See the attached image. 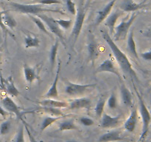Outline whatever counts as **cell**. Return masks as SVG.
<instances>
[{"label": "cell", "instance_id": "42", "mask_svg": "<svg viewBox=\"0 0 151 142\" xmlns=\"http://www.w3.org/2000/svg\"><path fill=\"white\" fill-rule=\"evenodd\" d=\"M8 115V112L4 109V108L2 106L0 105V115L3 117V118H6V116Z\"/></svg>", "mask_w": 151, "mask_h": 142}, {"label": "cell", "instance_id": "1", "mask_svg": "<svg viewBox=\"0 0 151 142\" xmlns=\"http://www.w3.org/2000/svg\"><path fill=\"white\" fill-rule=\"evenodd\" d=\"M101 33L103 39L106 41L108 45L111 48L115 59L117 61L118 64L119 65L121 70L123 71L124 73L130 75L132 78H134L136 80H138L137 73H136L135 70L133 69L132 64H131L128 58L127 57L126 54L124 52H122L120 50V48L116 45V43L111 37V35L109 32H107L106 30H102Z\"/></svg>", "mask_w": 151, "mask_h": 142}, {"label": "cell", "instance_id": "27", "mask_svg": "<svg viewBox=\"0 0 151 142\" xmlns=\"http://www.w3.org/2000/svg\"><path fill=\"white\" fill-rule=\"evenodd\" d=\"M28 16H29V17L30 18L31 20H32V22L36 25V26L38 27V28L41 31V32L44 33L50 36H52L51 33L47 30V28H46L45 23H44V22H43L40 18L37 17L36 16H34V15H28Z\"/></svg>", "mask_w": 151, "mask_h": 142}, {"label": "cell", "instance_id": "15", "mask_svg": "<svg viewBox=\"0 0 151 142\" xmlns=\"http://www.w3.org/2000/svg\"><path fill=\"white\" fill-rule=\"evenodd\" d=\"M91 106V99L86 97L78 98L72 100L69 104V108L70 109H90Z\"/></svg>", "mask_w": 151, "mask_h": 142}, {"label": "cell", "instance_id": "31", "mask_svg": "<svg viewBox=\"0 0 151 142\" xmlns=\"http://www.w3.org/2000/svg\"><path fill=\"white\" fill-rule=\"evenodd\" d=\"M107 104L110 109H114L117 107L118 106V100L116 94L114 93H112L111 94L110 97L107 100Z\"/></svg>", "mask_w": 151, "mask_h": 142}, {"label": "cell", "instance_id": "3", "mask_svg": "<svg viewBox=\"0 0 151 142\" xmlns=\"http://www.w3.org/2000/svg\"><path fill=\"white\" fill-rule=\"evenodd\" d=\"M89 6V0H81L80 1L76 13V19H75V23L73 24V28H72V33H71V38L73 41V45L76 43L80 33H81Z\"/></svg>", "mask_w": 151, "mask_h": 142}, {"label": "cell", "instance_id": "45", "mask_svg": "<svg viewBox=\"0 0 151 142\" xmlns=\"http://www.w3.org/2000/svg\"><path fill=\"white\" fill-rule=\"evenodd\" d=\"M150 142H151V141H150Z\"/></svg>", "mask_w": 151, "mask_h": 142}, {"label": "cell", "instance_id": "39", "mask_svg": "<svg viewBox=\"0 0 151 142\" xmlns=\"http://www.w3.org/2000/svg\"><path fill=\"white\" fill-rule=\"evenodd\" d=\"M44 109L47 112H48L49 113L51 114L52 115H55V116H58L59 115L61 114V111L59 109V108H52V107H44Z\"/></svg>", "mask_w": 151, "mask_h": 142}, {"label": "cell", "instance_id": "17", "mask_svg": "<svg viewBox=\"0 0 151 142\" xmlns=\"http://www.w3.org/2000/svg\"><path fill=\"white\" fill-rule=\"evenodd\" d=\"M116 1V0H111L103 8H102L101 10H99V11L97 12V17H96L95 21L96 25H99L100 24H101L103 21L106 20V18L108 17V16H109L111 13V12L112 8H113L114 6Z\"/></svg>", "mask_w": 151, "mask_h": 142}, {"label": "cell", "instance_id": "23", "mask_svg": "<svg viewBox=\"0 0 151 142\" xmlns=\"http://www.w3.org/2000/svg\"><path fill=\"white\" fill-rule=\"evenodd\" d=\"M127 48H128V50L129 51V53L134 58H136L137 59H139V55L137 53V45H136L135 40H134V30H131L130 31L129 34H128V41H127Z\"/></svg>", "mask_w": 151, "mask_h": 142}, {"label": "cell", "instance_id": "26", "mask_svg": "<svg viewBox=\"0 0 151 142\" xmlns=\"http://www.w3.org/2000/svg\"><path fill=\"white\" fill-rule=\"evenodd\" d=\"M59 130L60 131H68V130H78V127L75 124L74 119H68L59 123Z\"/></svg>", "mask_w": 151, "mask_h": 142}, {"label": "cell", "instance_id": "25", "mask_svg": "<svg viewBox=\"0 0 151 142\" xmlns=\"http://www.w3.org/2000/svg\"><path fill=\"white\" fill-rule=\"evenodd\" d=\"M40 44H41V41L35 36H33V35L28 34L24 38V45L25 48L27 49L32 48V47L37 48V47H39Z\"/></svg>", "mask_w": 151, "mask_h": 142}, {"label": "cell", "instance_id": "12", "mask_svg": "<svg viewBox=\"0 0 151 142\" xmlns=\"http://www.w3.org/2000/svg\"><path fill=\"white\" fill-rule=\"evenodd\" d=\"M124 14V12L120 9H116L114 12L111 13L108 16V17L106 19L105 21V25L108 27L109 30V34L110 35H113L114 33V28L116 27V22H117L118 19L120 16H122Z\"/></svg>", "mask_w": 151, "mask_h": 142}, {"label": "cell", "instance_id": "40", "mask_svg": "<svg viewBox=\"0 0 151 142\" xmlns=\"http://www.w3.org/2000/svg\"><path fill=\"white\" fill-rule=\"evenodd\" d=\"M24 127H25V130H27V135L28 136H29V142H38L37 141L36 139L35 138V137H34L33 135H32V134L31 133V132L29 131V130L28 129L27 127V124L26 122L24 123Z\"/></svg>", "mask_w": 151, "mask_h": 142}, {"label": "cell", "instance_id": "38", "mask_svg": "<svg viewBox=\"0 0 151 142\" xmlns=\"http://www.w3.org/2000/svg\"><path fill=\"white\" fill-rule=\"evenodd\" d=\"M16 142H25L24 139V129L23 126H21L19 127V130L18 131L17 135H16Z\"/></svg>", "mask_w": 151, "mask_h": 142}, {"label": "cell", "instance_id": "22", "mask_svg": "<svg viewBox=\"0 0 151 142\" xmlns=\"http://www.w3.org/2000/svg\"><path fill=\"white\" fill-rule=\"evenodd\" d=\"M120 93L122 101L125 106H131L133 104V96L129 89L125 84H122L120 87Z\"/></svg>", "mask_w": 151, "mask_h": 142}, {"label": "cell", "instance_id": "44", "mask_svg": "<svg viewBox=\"0 0 151 142\" xmlns=\"http://www.w3.org/2000/svg\"><path fill=\"white\" fill-rule=\"evenodd\" d=\"M0 142H1V141H0Z\"/></svg>", "mask_w": 151, "mask_h": 142}, {"label": "cell", "instance_id": "8", "mask_svg": "<svg viewBox=\"0 0 151 142\" xmlns=\"http://www.w3.org/2000/svg\"><path fill=\"white\" fill-rule=\"evenodd\" d=\"M1 106L4 108L5 110H7L8 112L15 114L19 119L24 124L25 121L23 119V113L21 112V109L16 103L14 101L8 96H6L4 99H1Z\"/></svg>", "mask_w": 151, "mask_h": 142}, {"label": "cell", "instance_id": "9", "mask_svg": "<svg viewBox=\"0 0 151 142\" xmlns=\"http://www.w3.org/2000/svg\"><path fill=\"white\" fill-rule=\"evenodd\" d=\"M146 1L147 0H144L142 2L137 3L134 0H122V2L119 4V9L126 13L137 11L148 5L145 3Z\"/></svg>", "mask_w": 151, "mask_h": 142}, {"label": "cell", "instance_id": "43", "mask_svg": "<svg viewBox=\"0 0 151 142\" xmlns=\"http://www.w3.org/2000/svg\"><path fill=\"white\" fill-rule=\"evenodd\" d=\"M66 142H80V141H75V140H69V141H66Z\"/></svg>", "mask_w": 151, "mask_h": 142}, {"label": "cell", "instance_id": "10", "mask_svg": "<svg viewBox=\"0 0 151 142\" xmlns=\"http://www.w3.org/2000/svg\"><path fill=\"white\" fill-rule=\"evenodd\" d=\"M1 87L12 97H17L20 95V92L15 85L12 76H9L7 79H4L1 75Z\"/></svg>", "mask_w": 151, "mask_h": 142}, {"label": "cell", "instance_id": "14", "mask_svg": "<svg viewBox=\"0 0 151 142\" xmlns=\"http://www.w3.org/2000/svg\"><path fill=\"white\" fill-rule=\"evenodd\" d=\"M122 115H118L116 116H112L109 114L103 112V115L101 117V123L100 126L103 128H111L117 126L119 124L120 118Z\"/></svg>", "mask_w": 151, "mask_h": 142}, {"label": "cell", "instance_id": "35", "mask_svg": "<svg viewBox=\"0 0 151 142\" xmlns=\"http://www.w3.org/2000/svg\"><path fill=\"white\" fill-rule=\"evenodd\" d=\"M32 4H39L42 5L45 4H62L60 0H33Z\"/></svg>", "mask_w": 151, "mask_h": 142}, {"label": "cell", "instance_id": "33", "mask_svg": "<svg viewBox=\"0 0 151 142\" xmlns=\"http://www.w3.org/2000/svg\"><path fill=\"white\" fill-rule=\"evenodd\" d=\"M11 129V123L10 121H5L0 124V135H4L10 132Z\"/></svg>", "mask_w": 151, "mask_h": 142}, {"label": "cell", "instance_id": "2", "mask_svg": "<svg viewBox=\"0 0 151 142\" xmlns=\"http://www.w3.org/2000/svg\"><path fill=\"white\" fill-rule=\"evenodd\" d=\"M10 9L7 10L8 11H14L19 13L27 15H36L40 13H44V12H52V13H59L60 14H65L60 9L55 8H47L43 7L42 4H21L17 2H10L9 3Z\"/></svg>", "mask_w": 151, "mask_h": 142}, {"label": "cell", "instance_id": "5", "mask_svg": "<svg viewBox=\"0 0 151 142\" xmlns=\"http://www.w3.org/2000/svg\"><path fill=\"white\" fill-rule=\"evenodd\" d=\"M137 17V14L135 12H133L131 16L128 18V16L126 18L121 21L120 23L115 27L114 33V41H120L126 38L128 35V30L131 28V25H133L134 22L135 21L136 18Z\"/></svg>", "mask_w": 151, "mask_h": 142}, {"label": "cell", "instance_id": "19", "mask_svg": "<svg viewBox=\"0 0 151 142\" xmlns=\"http://www.w3.org/2000/svg\"><path fill=\"white\" fill-rule=\"evenodd\" d=\"M38 104L44 107H52V108H66L69 107V104L66 101H57L53 99H46L38 102Z\"/></svg>", "mask_w": 151, "mask_h": 142}, {"label": "cell", "instance_id": "13", "mask_svg": "<svg viewBox=\"0 0 151 142\" xmlns=\"http://www.w3.org/2000/svg\"><path fill=\"white\" fill-rule=\"evenodd\" d=\"M96 71H97V72H111V73L114 74L115 75H116L119 78V79H121V75L119 73V70L115 67L113 61L111 60V59H106L104 62H102L99 65Z\"/></svg>", "mask_w": 151, "mask_h": 142}, {"label": "cell", "instance_id": "41", "mask_svg": "<svg viewBox=\"0 0 151 142\" xmlns=\"http://www.w3.org/2000/svg\"><path fill=\"white\" fill-rule=\"evenodd\" d=\"M141 57L145 61H151V50L142 53Z\"/></svg>", "mask_w": 151, "mask_h": 142}, {"label": "cell", "instance_id": "11", "mask_svg": "<svg viewBox=\"0 0 151 142\" xmlns=\"http://www.w3.org/2000/svg\"><path fill=\"white\" fill-rule=\"evenodd\" d=\"M88 42L87 44V51H88V58L92 64H94L96 59L99 56V45L94 38V35H89Z\"/></svg>", "mask_w": 151, "mask_h": 142}, {"label": "cell", "instance_id": "24", "mask_svg": "<svg viewBox=\"0 0 151 142\" xmlns=\"http://www.w3.org/2000/svg\"><path fill=\"white\" fill-rule=\"evenodd\" d=\"M2 21L3 23L4 24L7 28H9L10 29L13 30L17 25V22L16 19L13 18V16L9 13L8 10H4V13L2 15Z\"/></svg>", "mask_w": 151, "mask_h": 142}, {"label": "cell", "instance_id": "32", "mask_svg": "<svg viewBox=\"0 0 151 142\" xmlns=\"http://www.w3.org/2000/svg\"><path fill=\"white\" fill-rule=\"evenodd\" d=\"M4 10H2V11H0V28H1V30H2L3 34H4V37H5V39H6V37H7V34L10 35V36H11L12 38H13V39H16V38H15L14 35H13V34L12 33L10 32V31L8 29H7V27H6L5 25H4V23H3L2 15H3V13H4Z\"/></svg>", "mask_w": 151, "mask_h": 142}, {"label": "cell", "instance_id": "34", "mask_svg": "<svg viewBox=\"0 0 151 142\" xmlns=\"http://www.w3.org/2000/svg\"><path fill=\"white\" fill-rule=\"evenodd\" d=\"M55 21L58 23V25L60 26V28H63L65 30L70 28L71 26L73 25V22H72V19H67V20H64V19H55Z\"/></svg>", "mask_w": 151, "mask_h": 142}, {"label": "cell", "instance_id": "7", "mask_svg": "<svg viewBox=\"0 0 151 142\" xmlns=\"http://www.w3.org/2000/svg\"><path fill=\"white\" fill-rule=\"evenodd\" d=\"M37 17L40 18L46 25L48 27L49 30H50V32L52 33L53 34L56 36L58 38V39L66 46V43H65V39H64V36H63V31H62L61 28H60L58 23L56 22L55 19H53L52 17H50V16H47L45 13H40V14L36 15Z\"/></svg>", "mask_w": 151, "mask_h": 142}, {"label": "cell", "instance_id": "6", "mask_svg": "<svg viewBox=\"0 0 151 142\" xmlns=\"http://www.w3.org/2000/svg\"><path fill=\"white\" fill-rule=\"evenodd\" d=\"M66 83V88L65 92L67 95L71 96H82L87 92L90 91L94 88L95 84H78L72 83L68 80H65Z\"/></svg>", "mask_w": 151, "mask_h": 142}, {"label": "cell", "instance_id": "30", "mask_svg": "<svg viewBox=\"0 0 151 142\" xmlns=\"http://www.w3.org/2000/svg\"><path fill=\"white\" fill-rule=\"evenodd\" d=\"M106 100L103 98H100L97 101V104H96L95 108H94V112H95V115L97 118H101L103 115V112H104L105 106H106Z\"/></svg>", "mask_w": 151, "mask_h": 142}, {"label": "cell", "instance_id": "29", "mask_svg": "<svg viewBox=\"0 0 151 142\" xmlns=\"http://www.w3.org/2000/svg\"><path fill=\"white\" fill-rule=\"evenodd\" d=\"M62 117L60 116H47L45 117L43 120L42 123L41 124V127H40V130H41V132H43L44 130H45L48 127H50L51 124H52L53 123H55V121H57L58 120L61 118Z\"/></svg>", "mask_w": 151, "mask_h": 142}, {"label": "cell", "instance_id": "4", "mask_svg": "<svg viewBox=\"0 0 151 142\" xmlns=\"http://www.w3.org/2000/svg\"><path fill=\"white\" fill-rule=\"evenodd\" d=\"M136 93L139 99V111L142 116V133L140 135V137L139 138L138 142H142L145 141V139L147 137L149 132V128H150V124L151 122V115L149 109H147L145 103L144 101V99L141 96L137 88L134 86Z\"/></svg>", "mask_w": 151, "mask_h": 142}, {"label": "cell", "instance_id": "37", "mask_svg": "<svg viewBox=\"0 0 151 142\" xmlns=\"http://www.w3.org/2000/svg\"><path fill=\"white\" fill-rule=\"evenodd\" d=\"M79 121L81 124L85 127H91V126L94 125V120L91 119V118L87 116H82L79 118Z\"/></svg>", "mask_w": 151, "mask_h": 142}, {"label": "cell", "instance_id": "28", "mask_svg": "<svg viewBox=\"0 0 151 142\" xmlns=\"http://www.w3.org/2000/svg\"><path fill=\"white\" fill-rule=\"evenodd\" d=\"M58 46H59V40L56 39L55 42L51 47L50 53V62L51 64L52 70H53L55 66V64L56 62V57H57L58 50Z\"/></svg>", "mask_w": 151, "mask_h": 142}, {"label": "cell", "instance_id": "16", "mask_svg": "<svg viewBox=\"0 0 151 142\" xmlns=\"http://www.w3.org/2000/svg\"><path fill=\"white\" fill-rule=\"evenodd\" d=\"M60 67H61V62L60 60L58 61V70L56 72L55 77L53 81L52 84L49 89L48 92L46 93L45 97L48 98V99H57L58 98V82L59 79V75H60Z\"/></svg>", "mask_w": 151, "mask_h": 142}, {"label": "cell", "instance_id": "20", "mask_svg": "<svg viewBox=\"0 0 151 142\" xmlns=\"http://www.w3.org/2000/svg\"><path fill=\"white\" fill-rule=\"evenodd\" d=\"M137 122H138V113H137V109H132L129 117L125 121L124 127L128 132L133 133L135 130L136 127L137 125Z\"/></svg>", "mask_w": 151, "mask_h": 142}, {"label": "cell", "instance_id": "21", "mask_svg": "<svg viewBox=\"0 0 151 142\" xmlns=\"http://www.w3.org/2000/svg\"><path fill=\"white\" fill-rule=\"evenodd\" d=\"M23 71L25 80L29 84H31L35 80L39 78L35 67H32L24 64L23 67Z\"/></svg>", "mask_w": 151, "mask_h": 142}, {"label": "cell", "instance_id": "18", "mask_svg": "<svg viewBox=\"0 0 151 142\" xmlns=\"http://www.w3.org/2000/svg\"><path fill=\"white\" fill-rule=\"evenodd\" d=\"M124 137L119 130H112L102 135L98 139V142H114L123 140Z\"/></svg>", "mask_w": 151, "mask_h": 142}, {"label": "cell", "instance_id": "36", "mask_svg": "<svg viewBox=\"0 0 151 142\" xmlns=\"http://www.w3.org/2000/svg\"><path fill=\"white\" fill-rule=\"evenodd\" d=\"M66 7H67L68 11H69L71 14L75 16L77 13L76 4H75V3L72 0H66Z\"/></svg>", "mask_w": 151, "mask_h": 142}]
</instances>
